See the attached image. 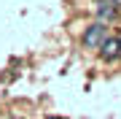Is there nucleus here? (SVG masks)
<instances>
[{"label":"nucleus","instance_id":"nucleus-1","mask_svg":"<svg viewBox=\"0 0 121 119\" xmlns=\"http://www.w3.org/2000/svg\"><path fill=\"white\" fill-rule=\"evenodd\" d=\"M105 41H108V24L94 22V24H89L83 30V46L86 49H99Z\"/></svg>","mask_w":121,"mask_h":119},{"label":"nucleus","instance_id":"nucleus-2","mask_svg":"<svg viewBox=\"0 0 121 119\" xmlns=\"http://www.w3.org/2000/svg\"><path fill=\"white\" fill-rule=\"evenodd\" d=\"M99 57H102L105 62H113L121 57V38L116 35H108V41H105L102 46H99Z\"/></svg>","mask_w":121,"mask_h":119},{"label":"nucleus","instance_id":"nucleus-3","mask_svg":"<svg viewBox=\"0 0 121 119\" xmlns=\"http://www.w3.org/2000/svg\"><path fill=\"white\" fill-rule=\"evenodd\" d=\"M116 19V5H110V3H99L97 5V22H102V24H108Z\"/></svg>","mask_w":121,"mask_h":119},{"label":"nucleus","instance_id":"nucleus-4","mask_svg":"<svg viewBox=\"0 0 121 119\" xmlns=\"http://www.w3.org/2000/svg\"><path fill=\"white\" fill-rule=\"evenodd\" d=\"M110 3H116V5H121V0H110Z\"/></svg>","mask_w":121,"mask_h":119},{"label":"nucleus","instance_id":"nucleus-5","mask_svg":"<svg viewBox=\"0 0 121 119\" xmlns=\"http://www.w3.org/2000/svg\"><path fill=\"white\" fill-rule=\"evenodd\" d=\"M48 119H62V116H48Z\"/></svg>","mask_w":121,"mask_h":119},{"label":"nucleus","instance_id":"nucleus-6","mask_svg":"<svg viewBox=\"0 0 121 119\" xmlns=\"http://www.w3.org/2000/svg\"><path fill=\"white\" fill-rule=\"evenodd\" d=\"M118 38H121V35H118Z\"/></svg>","mask_w":121,"mask_h":119}]
</instances>
